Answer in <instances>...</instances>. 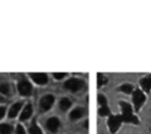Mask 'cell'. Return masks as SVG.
<instances>
[{
    "label": "cell",
    "instance_id": "cell-1",
    "mask_svg": "<svg viewBox=\"0 0 151 134\" xmlns=\"http://www.w3.org/2000/svg\"><path fill=\"white\" fill-rule=\"evenodd\" d=\"M120 106H122V110H123V114H122L123 121L138 123L137 116H134V115L132 114V108H131V106H130L129 103H126V102H120Z\"/></svg>",
    "mask_w": 151,
    "mask_h": 134
},
{
    "label": "cell",
    "instance_id": "cell-2",
    "mask_svg": "<svg viewBox=\"0 0 151 134\" xmlns=\"http://www.w3.org/2000/svg\"><path fill=\"white\" fill-rule=\"evenodd\" d=\"M84 86V82L80 79H70L68 81L65 82V88L72 92H77L79 89H81Z\"/></svg>",
    "mask_w": 151,
    "mask_h": 134
},
{
    "label": "cell",
    "instance_id": "cell-3",
    "mask_svg": "<svg viewBox=\"0 0 151 134\" xmlns=\"http://www.w3.org/2000/svg\"><path fill=\"white\" fill-rule=\"evenodd\" d=\"M132 100H133L134 108H136V109H139V108H140V106H142V105L144 103V101H145V96H144V94L142 93V91L137 89V91H134V92H133Z\"/></svg>",
    "mask_w": 151,
    "mask_h": 134
},
{
    "label": "cell",
    "instance_id": "cell-4",
    "mask_svg": "<svg viewBox=\"0 0 151 134\" xmlns=\"http://www.w3.org/2000/svg\"><path fill=\"white\" fill-rule=\"evenodd\" d=\"M122 121H123L122 115H113V116H110V119H109V127H110V129H111L112 133H114V132L119 128Z\"/></svg>",
    "mask_w": 151,
    "mask_h": 134
},
{
    "label": "cell",
    "instance_id": "cell-5",
    "mask_svg": "<svg viewBox=\"0 0 151 134\" xmlns=\"http://www.w3.org/2000/svg\"><path fill=\"white\" fill-rule=\"evenodd\" d=\"M54 102V98L53 95H45L41 100H40V109L41 110H48L52 105Z\"/></svg>",
    "mask_w": 151,
    "mask_h": 134
},
{
    "label": "cell",
    "instance_id": "cell-6",
    "mask_svg": "<svg viewBox=\"0 0 151 134\" xmlns=\"http://www.w3.org/2000/svg\"><path fill=\"white\" fill-rule=\"evenodd\" d=\"M18 89H19L20 94H22V95H29L32 93V86L26 80H21L18 83Z\"/></svg>",
    "mask_w": 151,
    "mask_h": 134
},
{
    "label": "cell",
    "instance_id": "cell-7",
    "mask_svg": "<svg viewBox=\"0 0 151 134\" xmlns=\"http://www.w3.org/2000/svg\"><path fill=\"white\" fill-rule=\"evenodd\" d=\"M31 78L33 79L34 82L39 85H44L47 82V75L44 73H31Z\"/></svg>",
    "mask_w": 151,
    "mask_h": 134
},
{
    "label": "cell",
    "instance_id": "cell-8",
    "mask_svg": "<svg viewBox=\"0 0 151 134\" xmlns=\"http://www.w3.org/2000/svg\"><path fill=\"white\" fill-rule=\"evenodd\" d=\"M46 126H47L48 130H51V132H57L58 128H59V126H60V123H59V120H58L57 118H51V119L47 120Z\"/></svg>",
    "mask_w": 151,
    "mask_h": 134
},
{
    "label": "cell",
    "instance_id": "cell-9",
    "mask_svg": "<svg viewBox=\"0 0 151 134\" xmlns=\"http://www.w3.org/2000/svg\"><path fill=\"white\" fill-rule=\"evenodd\" d=\"M32 114V106L31 103H27L25 107H24V110L21 113V116H20V120H27Z\"/></svg>",
    "mask_w": 151,
    "mask_h": 134
},
{
    "label": "cell",
    "instance_id": "cell-10",
    "mask_svg": "<svg viewBox=\"0 0 151 134\" xmlns=\"http://www.w3.org/2000/svg\"><path fill=\"white\" fill-rule=\"evenodd\" d=\"M140 86L145 92H150V89H151V76L142 79L140 80Z\"/></svg>",
    "mask_w": 151,
    "mask_h": 134
},
{
    "label": "cell",
    "instance_id": "cell-11",
    "mask_svg": "<svg viewBox=\"0 0 151 134\" xmlns=\"http://www.w3.org/2000/svg\"><path fill=\"white\" fill-rule=\"evenodd\" d=\"M20 108H21V103H14L12 107H11V109H9V113H8V115H9V118H14L17 114H18V112L20 110Z\"/></svg>",
    "mask_w": 151,
    "mask_h": 134
},
{
    "label": "cell",
    "instance_id": "cell-12",
    "mask_svg": "<svg viewBox=\"0 0 151 134\" xmlns=\"http://www.w3.org/2000/svg\"><path fill=\"white\" fill-rule=\"evenodd\" d=\"M83 113H84V110H83V109H80V108H76V109H73V110L71 112V114H70V118H71L72 120L79 119V118L83 115Z\"/></svg>",
    "mask_w": 151,
    "mask_h": 134
},
{
    "label": "cell",
    "instance_id": "cell-13",
    "mask_svg": "<svg viewBox=\"0 0 151 134\" xmlns=\"http://www.w3.org/2000/svg\"><path fill=\"white\" fill-rule=\"evenodd\" d=\"M11 133H12V127L8 123L0 125V134H11Z\"/></svg>",
    "mask_w": 151,
    "mask_h": 134
},
{
    "label": "cell",
    "instance_id": "cell-14",
    "mask_svg": "<svg viewBox=\"0 0 151 134\" xmlns=\"http://www.w3.org/2000/svg\"><path fill=\"white\" fill-rule=\"evenodd\" d=\"M59 106H60V109H63V110H66L70 106H71V101L68 100V99H61V101H60V103H59Z\"/></svg>",
    "mask_w": 151,
    "mask_h": 134
},
{
    "label": "cell",
    "instance_id": "cell-15",
    "mask_svg": "<svg viewBox=\"0 0 151 134\" xmlns=\"http://www.w3.org/2000/svg\"><path fill=\"white\" fill-rule=\"evenodd\" d=\"M29 134H42V132L35 123H32V126L29 127Z\"/></svg>",
    "mask_w": 151,
    "mask_h": 134
},
{
    "label": "cell",
    "instance_id": "cell-16",
    "mask_svg": "<svg viewBox=\"0 0 151 134\" xmlns=\"http://www.w3.org/2000/svg\"><path fill=\"white\" fill-rule=\"evenodd\" d=\"M120 91L124 93H131L132 92V86L131 85H123L120 87Z\"/></svg>",
    "mask_w": 151,
    "mask_h": 134
},
{
    "label": "cell",
    "instance_id": "cell-17",
    "mask_svg": "<svg viewBox=\"0 0 151 134\" xmlns=\"http://www.w3.org/2000/svg\"><path fill=\"white\" fill-rule=\"evenodd\" d=\"M109 113H110V110H109V107H106V106H101L100 107V109H99V114L100 115H109Z\"/></svg>",
    "mask_w": 151,
    "mask_h": 134
},
{
    "label": "cell",
    "instance_id": "cell-18",
    "mask_svg": "<svg viewBox=\"0 0 151 134\" xmlns=\"http://www.w3.org/2000/svg\"><path fill=\"white\" fill-rule=\"evenodd\" d=\"M0 92L4 93V94H7V93L9 92V89H8V85H6V83H1V85H0Z\"/></svg>",
    "mask_w": 151,
    "mask_h": 134
},
{
    "label": "cell",
    "instance_id": "cell-19",
    "mask_svg": "<svg viewBox=\"0 0 151 134\" xmlns=\"http://www.w3.org/2000/svg\"><path fill=\"white\" fill-rule=\"evenodd\" d=\"M104 82H106V79L101 74H98V86H101Z\"/></svg>",
    "mask_w": 151,
    "mask_h": 134
},
{
    "label": "cell",
    "instance_id": "cell-20",
    "mask_svg": "<svg viewBox=\"0 0 151 134\" xmlns=\"http://www.w3.org/2000/svg\"><path fill=\"white\" fill-rule=\"evenodd\" d=\"M98 102H99L101 106H106V99H105L103 95H99V96H98Z\"/></svg>",
    "mask_w": 151,
    "mask_h": 134
},
{
    "label": "cell",
    "instance_id": "cell-21",
    "mask_svg": "<svg viewBox=\"0 0 151 134\" xmlns=\"http://www.w3.org/2000/svg\"><path fill=\"white\" fill-rule=\"evenodd\" d=\"M53 75H54V78H55V79H58V80H59V79L65 78V76H66V73H54Z\"/></svg>",
    "mask_w": 151,
    "mask_h": 134
},
{
    "label": "cell",
    "instance_id": "cell-22",
    "mask_svg": "<svg viewBox=\"0 0 151 134\" xmlns=\"http://www.w3.org/2000/svg\"><path fill=\"white\" fill-rule=\"evenodd\" d=\"M17 134H25V129H24V127L22 126H18L17 127Z\"/></svg>",
    "mask_w": 151,
    "mask_h": 134
},
{
    "label": "cell",
    "instance_id": "cell-23",
    "mask_svg": "<svg viewBox=\"0 0 151 134\" xmlns=\"http://www.w3.org/2000/svg\"><path fill=\"white\" fill-rule=\"evenodd\" d=\"M5 115V107H0V119Z\"/></svg>",
    "mask_w": 151,
    "mask_h": 134
},
{
    "label": "cell",
    "instance_id": "cell-24",
    "mask_svg": "<svg viewBox=\"0 0 151 134\" xmlns=\"http://www.w3.org/2000/svg\"><path fill=\"white\" fill-rule=\"evenodd\" d=\"M1 101H4V98H2V96H0V102H1Z\"/></svg>",
    "mask_w": 151,
    "mask_h": 134
}]
</instances>
